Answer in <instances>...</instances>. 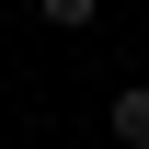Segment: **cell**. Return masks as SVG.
Returning a JSON list of instances; mask_svg holds the SVG:
<instances>
[{"instance_id": "obj_1", "label": "cell", "mask_w": 149, "mask_h": 149, "mask_svg": "<svg viewBox=\"0 0 149 149\" xmlns=\"http://www.w3.org/2000/svg\"><path fill=\"white\" fill-rule=\"evenodd\" d=\"M103 126H115V149H149V92H115Z\"/></svg>"}, {"instance_id": "obj_2", "label": "cell", "mask_w": 149, "mask_h": 149, "mask_svg": "<svg viewBox=\"0 0 149 149\" xmlns=\"http://www.w3.org/2000/svg\"><path fill=\"white\" fill-rule=\"evenodd\" d=\"M92 12L103 0H35V23H57V35H92Z\"/></svg>"}]
</instances>
